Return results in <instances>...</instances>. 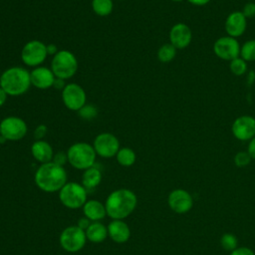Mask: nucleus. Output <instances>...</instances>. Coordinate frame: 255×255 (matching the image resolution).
Listing matches in <instances>:
<instances>
[{"instance_id":"obj_34","label":"nucleus","mask_w":255,"mask_h":255,"mask_svg":"<svg viewBox=\"0 0 255 255\" xmlns=\"http://www.w3.org/2000/svg\"><path fill=\"white\" fill-rule=\"evenodd\" d=\"M230 255H255L254 251L248 247H237L231 251Z\"/></svg>"},{"instance_id":"obj_16","label":"nucleus","mask_w":255,"mask_h":255,"mask_svg":"<svg viewBox=\"0 0 255 255\" xmlns=\"http://www.w3.org/2000/svg\"><path fill=\"white\" fill-rule=\"evenodd\" d=\"M224 28L227 36L238 38L242 36L247 28V18L241 11L231 12L225 19Z\"/></svg>"},{"instance_id":"obj_1","label":"nucleus","mask_w":255,"mask_h":255,"mask_svg":"<svg viewBox=\"0 0 255 255\" xmlns=\"http://www.w3.org/2000/svg\"><path fill=\"white\" fill-rule=\"evenodd\" d=\"M35 184L44 192H59L68 182L67 171L64 166L58 165L53 161L42 163L34 174Z\"/></svg>"},{"instance_id":"obj_20","label":"nucleus","mask_w":255,"mask_h":255,"mask_svg":"<svg viewBox=\"0 0 255 255\" xmlns=\"http://www.w3.org/2000/svg\"><path fill=\"white\" fill-rule=\"evenodd\" d=\"M82 208L84 216L89 218L92 222L101 221L107 216L105 203H102L97 199L87 200Z\"/></svg>"},{"instance_id":"obj_5","label":"nucleus","mask_w":255,"mask_h":255,"mask_svg":"<svg viewBox=\"0 0 255 255\" xmlns=\"http://www.w3.org/2000/svg\"><path fill=\"white\" fill-rule=\"evenodd\" d=\"M51 70L56 78L71 79L78 71V60L71 51L60 50L53 56Z\"/></svg>"},{"instance_id":"obj_38","label":"nucleus","mask_w":255,"mask_h":255,"mask_svg":"<svg viewBox=\"0 0 255 255\" xmlns=\"http://www.w3.org/2000/svg\"><path fill=\"white\" fill-rule=\"evenodd\" d=\"M188 3L194 5V6H205L207 5L211 0H186Z\"/></svg>"},{"instance_id":"obj_24","label":"nucleus","mask_w":255,"mask_h":255,"mask_svg":"<svg viewBox=\"0 0 255 255\" xmlns=\"http://www.w3.org/2000/svg\"><path fill=\"white\" fill-rule=\"evenodd\" d=\"M92 9L98 16H108L114 9L113 0H92Z\"/></svg>"},{"instance_id":"obj_6","label":"nucleus","mask_w":255,"mask_h":255,"mask_svg":"<svg viewBox=\"0 0 255 255\" xmlns=\"http://www.w3.org/2000/svg\"><path fill=\"white\" fill-rule=\"evenodd\" d=\"M61 203L69 209H79L88 200V191L82 183L68 181L59 191Z\"/></svg>"},{"instance_id":"obj_29","label":"nucleus","mask_w":255,"mask_h":255,"mask_svg":"<svg viewBox=\"0 0 255 255\" xmlns=\"http://www.w3.org/2000/svg\"><path fill=\"white\" fill-rule=\"evenodd\" d=\"M78 114L81 119L90 121L95 119L98 116V109L94 105H85L82 109L78 111Z\"/></svg>"},{"instance_id":"obj_26","label":"nucleus","mask_w":255,"mask_h":255,"mask_svg":"<svg viewBox=\"0 0 255 255\" xmlns=\"http://www.w3.org/2000/svg\"><path fill=\"white\" fill-rule=\"evenodd\" d=\"M240 57L247 63L255 61V39L248 40L240 46Z\"/></svg>"},{"instance_id":"obj_22","label":"nucleus","mask_w":255,"mask_h":255,"mask_svg":"<svg viewBox=\"0 0 255 255\" xmlns=\"http://www.w3.org/2000/svg\"><path fill=\"white\" fill-rule=\"evenodd\" d=\"M85 232H86L87 240L93 243L104 242L109 236L108 227L105 224H103L101 221L92 222Z\"/></svg>"},{"instance_id":"obj_21","label":"nucleus","mask_w":255,"mask_h":255,"mask_svg":"<svg viewBox=\"0 0 255 255\" xmlns=\"http://www.w3.org/2000/svg\"><path fill=\"white\" fill-rule=\"evenodd\" d=\"M102 181V171L95 165L84 170L82 175V184L87 189V191H92L96 189Z\"/></svg>"},{"instance_id":"obj_13","label":"nucleus","mask_w":255,"mask_h":255,"mask_svg":"<svg viewBox=\"0 0 255 255\" xmlns=\"http://www.w3.org/2000/svg\"><path fill=\"white\" fill-rule=\"evenodd\" d=\"M231 131L238 140L249 141L255 136V118L249 115L236 118L231 125Z\"/></svg>"},{"instance_id":"obj_35","label":"nucleus","mask_w":255,"mask_h":255,"mask_svg":"<svg viewBox=\"0 0 255 255\" xmlns=\"http://www.w3.org/2000/svg\"><path fill=\"white\" fill-rule=\"evenodd\" d=\"M91 223H92V221H91L89 218H87L86 216H83V217H81V218L78 220L77 226H78L79 228H81L82 230L86 231V230L88 229V227L91 225Z\"/></svg>"},{"instance_id":"obj_8","label":"nucleus","mask_w":255,"mask_h":255,"mask_svg":"<svg viewBox=\"0 0 255 255\" xmlns=\"http://www.w3.org/2000/svg\"><path fill=\"white\" fill-rule=\"evenodd\" d=\"M21 60L28 67H39L47 58V45L39 40L27 42L21 50Z\"/></svg>"},{"instance_id":"obj_3","label":"nucleus","mask_w":255,"mask_h":255,"mask_svg":"<svg viewBox=\"0 0 255 255\" xmlns=\"http://www.w3.org/2000/svg\"><path fill=\"white\" fill-rule=\"evenodd\" d=\"M31 86L30 72L23 67H10L0 76V87L8 96L18 97L24 95Z\"/></svg>"},{"instance_id":"obj_30","label":"nucleus","mask_w":255,"mask_h":255,"mask_svg":"<svg viewBox=\"0 0 255 255\" xmlns=\"http://www.w3.org/2000/svg\"><path fill=\"white\" fill-rule=\"evenodd\" d=\"M252 160V157L250 156V154L248 153V151H238L235 155H234V163L237 167H245L247 166Z\"/></svg>"},{"instance_id":"obj_41","label":"nucleus","mask_w":255,"mask_h":255,"mask_svg":"<svg viewBox=\"0 0 255 255\" xmlns=\"http://www.w3.org/2000/svg\"><path fill=\"white\" fill-rule=\"evenodd\" d=\"M171 1H173V2H181L183 0H171Z\"/></svg>"},{"instance_id":"obj_18","label":"nucleus","mask_w":255,"mask_h":255,"mask_svg":"<svg viewBox=\"0 0 255 255\" xmlns=\"http://www.w3.org/2000/svg\"><path fill=\"white\" fill-rule=\"evenodd\" d=\"M107 227L109 237L116 243H125L130 237L129 226L123 219H113Z\"/></svg>"},{"instance_id":"obj_19","label":"nucleus","mask_w":255,"mask_h":255,"mask_svg":"<svg viewBox=\"0 0 255 255\" xmlns=\"http://www.w3.org/2000/svg\"><path fill=\"white\" fill-rule=\"evenodd\" d=\"M31 153H32L33 157L37 161H39L41 164L52 161L53 156H54V150H53L52 145L44 139L35 140L32 143Z\"/></svg>"},{"instance_id":"obj_14","label":"nucleus","mask_w":255,"mask_h":255,"mask_svg":"<svg viewBox=\"0 0 255 255\" xmlns=\"http://www.w3.org/2000/svg\"><path fill=\"white\" fill-rule=\"evenodd\" d=\"M167 203L172 211L182 214L191 209L193 205V199L188 191L177 188L168 194Z\"/></svg>"},{"instance_id":"obj_17","label":"nucleus","mask_w":255,"mask_h":255,"mask_svg":"<svg viewBox=\"0 0 255 255\" xmlns=\"http://www.w3.org/2000/svg\"><path fill=\"white\" fill-rule=\"evenodd\" d=\"M55 78L56 77L51 68L43 66L36 67L30 72L31 85L40 90H47L53 87Z\"/></svg>"},{"instance_id":"obj_2","label":"nucleus","mask_w":255,"mask_h":255,"mask_svg":"<svg viewBox=\"0 0 255 255\" xmlns=\"http://www.w3.org/2000/svg\"><path fill=\"white\" fill-rule=\"evenodd\" d=\"M137 197L135 193L128 188H119L112 191L106 201L107 215L112 219H125L135 209Z\"/></svg>"},{"instance_id":"obj_4","label":"nucleus","mask_w":255,"mask_h":255,"mask_svg":"<svg viewBox=\"0 0 255 255\" xmlns=\"http://www.w3.org/2000/svg\"><path fill=\"white\" fill-rule=\"evenodd\" d=\"M68 162L76 169L85 170L95 165L97 153L88 142H75L67 150Z\"/></svg>"},{"instance_id":"obj_31","label":"nucleus","mask_w":255,"mask_h":255,"mask_svg":"<svg viewBox=\"0 0 255 255\" xmlns=\"http://www.w3.org/2000/svg\"><path fill=\"white\" fill-rule=\"evenodd\" d=\"M52 161H53L54 163L58 164V165L64 166V165L68 162V155H67V152L59 151V152L54 153V156H53Z\"/></svg>"},{"instance_id":"obj_28","label":"nucleus","mask_w":255,"mask_h":255,"mask_svg":"<svg viewBox=\"0 0 255 255\" xmlns=\"http://www.w3.org/2000/svg\"><path fill=\"white\" fill-rule=\"evenodd\" d=\"M221 247L227 251H233L238 247L237 237L231 233H225L220 238Z\"/></svg>"},{"instance_id":"obj_10","label":"nucleus","mask_w":255,"mask_h":255,"mask_svg":"<svg viewBox=\"0 0 255 255\" xmlns=\"http://www.w3.org/2000/svg\"><path fill=\"white\" fill-rule=\"evenodd\" d=\"M62 101L65 107L74 112L82 109L87 102V95L82 86L76 83L67 84L62 91Z\"/></svg>"},{"instance_id":"obj_25","label":"nucleus","mask_w":255,"mask_h":255,"mask_svg":"<svg viewBox=\"0 0 255 255\" xmlns=\"http://www.w3.org/2000/svg\"><path fill=\"white\" fill-rule=\"evenodd\" d=\"M176 48L171 45L170 43H165L161 45L156 53L157 59L161 63H169L171 62L176 56Z\"/></svg>"},{"instance_id":"obj_27","label":"nucleus","mask_w":255,"mask_h":255,"mask_svg":"<svg viewBox=\"0 0 255 255\" xmlns=\"http://www.w3.org/2000/svg\"><path fill=\"white\" fill-rule=\"evenodd\" d=\"M230 72L235 76H242L247 72V62L240 56L229 62Z\"/></svg>"},{"instance_id":"obj_40","label":"nucleus","mask_w":255,"mask_h":255,"mask_svg":"<svg viewBox=\"0 0 255 255\" xmlns=\"http://www.w3.org/2000/svg\"><path fill=\"white\" fill-rule=\"evenodd\" d=\"M7 97H8V95L6 94V92L0 87V107H2L6 103Z\"/></svg>"},{"instance_id":"obj_7","label":"nucleus","mask_w":255,"mask_h":255,"mask_svg":"<svg viewBox=\"0 0 255 255\" xmlns=\"http://www.w3.org/2000/svg\"><path fill=\"white\" fill-rule=\"evenodd\" d=\"M59 242L61 247L70 253H76L82 250L87 242L86 232L77 225H71L63 229L60 234Z\"/></svg>"},{"instance_id":"obj_33","label":"nucleus","mask_w":255,"mask_h":255,"mask_svg":"<svg viewBox=\"0 0 255 255\" xmlns=\"http://www.w3.org/2000/svg\"><path fill=\"white\" fill-rule=\"evenodd\" d=\"M47 131H48L47 126H45L43 124L37 126V128L34 130V137H35V139L36 140L43 139L45 137V135L47 134Z\"/></svg>"},{"instance_id":"obj_12","label":"nucleus","mask_w":255,"mask_h":255,"mask_svg":"<svg viewBox=\"0 0 255 255\" xmlns=\"http://www.w3.org/2000/svg\"><path fill=\"white\" fill-rule=\"evenodd\" d=\"M213 52L219 59L230 62L240 56V44L236 38L222 36L214 42Z\"/></svg>"},{"instance_id":"obj_37","label":"nucleus","mask_w":255,"mask_h":255,"mask_svg":"<svg viewBox=\"0 0 255 255\" xmlns=\"http://www.w3.org/2000/svg\"><path fill=\"white\" fill-rule=\"evenodd\" d=\"M66 85H67V84H65V80L60 79V78H55L53 87H54L56 90H61V91H63V89L66 87Z\"/></svg>"},{"instance_id":"obj_11","label":"nucleus","mask_w":255,"mask_h":255,"mask_svg":"<svg viewBox=\"0 0 255 255\" xmlns=\"http://www.w3.org/2000/svg\"><path fill=\"white\" fill-rule=\"evenodd\" d=\"M93 146L97 155L104 158H111L116 156L119 149L121 148L118 137L111 132L99 133L94 139Z\"/></svg>"},{"instance_id":"obj_15","label":"nucleus","mask_w":255,"mask_h":255,"mask_svg":"<svg viewBox=\"0 0 255 255\" xmlns=\"http://www.w3.org/2000/svg\"><path fill=\"white\" fill-rule=\"evenodd\" d=\"M192 41V31L185 23L174 24L169 31V43L176 49H184Z\"/></svg>"},{"instance_id":"obj_36","label":"nucleus","mask_w":255,"mask_h":255,"mask_svg":"<svg viewBox=\"0 0 255 255\" xmlns=\"http://www.w3.org/2000/svg\"><path fill=\"white\" fill-rule=\"evenodd\" d=\"M247 151L250 154V156L252 157V159H255V136L252 137L249 140L248 143V147H247Z\"/></svg>"},{"instance_id":"obj_42","label":"nucleus","mask_w":255,"mask_h":255,"mask_svg":"<svg viewBox=\"0 0 255 255\" xmlns=\"http://www.w3.org/2000/svg\"><path fill=\"white\" fill-rule=\"evenodd\" d=\"M120 1H124V0H120Z\"/></svg>"},{"instance_id":"obj_23","label":"nucleus","mask_w":255,"mask_h":255,"mask_svg":"<svg viewBox=\"0 0 255 255\" xmlns=\"http://www.w3.org/2000/svg\"><path fill=\"white\" fill-rule=\"evenodd\" d=\"M116 158L120 165L128 167V166H131L135 162L136 154L133 151V149H131L130 147L125 146V147H121L119 149L118 153L116 154Z\"/></svg>"},{"instance_id":"obj_39","label":"nucleus","mask_w":255,"mask_h":255,"mask_svg":"<svg viewBox=\"0 0 255 255\" xmlns=\"http://www.w3.org/2000/svg\"><path fill=\"white\" fill-rule=\"evenodd\" d=\"M59 52L58 47L55 44H48L47 45V53L48 55H56Z\"/></svg>"},{"instance_id":"obj_32","label":"nucleus","mask_w":255,"mask_h":255,"mask_svg":"<svg viewBox=\"0 0 255 255\" xmlns=\"http://www.w3.org/2000/svg\"><path fill=\"white\" fill-rule=\"evenodd\" d=\"M243 15L248 19V18H253L255 17V3L254 2H247L241 11Z\"/></svg>"},{"instance_id":"obj_9","label":"nucleus","mask_w":255,"mask_h":255,"mask_svg":"<svg viewBox=\"0 0 255 255\" xmlns=\"http://www.w3.org/2000/svg\"><path fill=\"white\" fill-rule=\"evenodd\" d=\"M28 131L26 122L16 116H9L0 122V135L6 140L17 141L22 139Z\"/></svg>"}]
</instances>
